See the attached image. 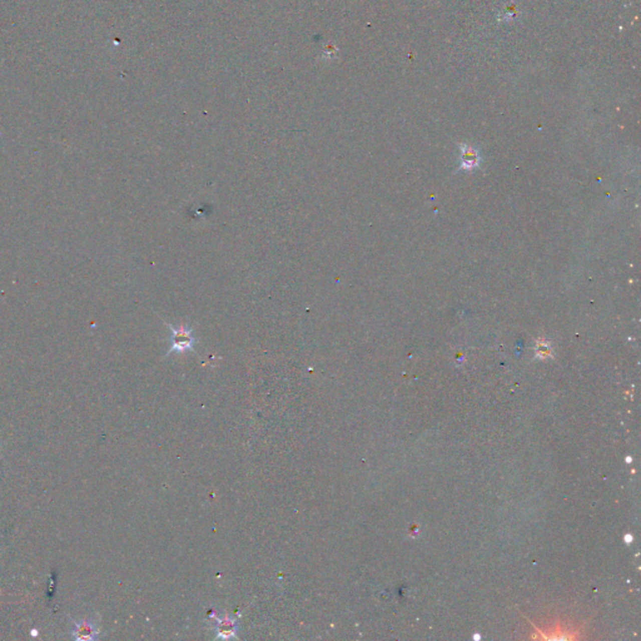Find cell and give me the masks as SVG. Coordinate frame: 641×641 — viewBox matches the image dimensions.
I'll return each mask as SVG.
<instances>
[{"instance_id":"cell-1","label":"cell","mask_w":641,"mask_h":641,"mask_svg":"<svg viewBox=\"0 0 641 641\" xmlns=\"http://www.w3.org/2000/svg\"><path fill=\"white\" fill-rule=\"evenodd\" d=\"M168 328L170 330V350L168 351L167 356L170 353H180L185 351H194L195 343L198 342L197 338L193 336V328L188 325L182 326H173L170 323H165Z\"/></svg>"},{"instance_id":"cell-2","label":"cell","mask_w":641,"mask_h":641,"mask_svg":"<svg viewBox=\"0 0 641 641\" xmlns=\"http://www.w3.org/2000/svg\"><path fill=\"white\" fill-rule=\"evenodd\" d=\"M98 636H99V628L92 621L82 620L74 622V628L72 630V637L74 640L92 641L98 638Z\"/></svg>"},{"instance_id":"cell-3","label":"cell","mask_w":641,"mask_h":641,"mask_svg":"<svg viewBox=\"0 0 641 641\" xmlns=\"http://www.w3.org/2000/svg\"><path fill=\"white\" fill-rule=\"evenodd\" d=\"M217 631L219 637H223V638L232 637V636L235 633L234 621L229 620V618H222V620H218Z\"/></svg>"},{"instance_id":"cell-4","label":"cell","mask_w":641,"mask_h":641,"mask_svg":"<svg viewBox=\"0 0 641 641\" xmlns=\"http://www.w3.org/2000/svg\"><path fill=\"white\" fill-rule=\"evenodd\" d=\"M477 154L472 149H466L462 154V164L463 167L471 168L475 164H477Z\"/></svg>"},{"instance_id":"cell-5","label":"cell","mask_w":641,"mask_h":641,"mask_svg":"<svg viewBox=\"0 0 641 641\" xmlns=\"http://www.w3.org/2000/svg\"><path fill=\"white\" fill-rule=\"evenodd\" d=\"M32 635H33V636H37V635H38L37 630H32Z\"/></svg>"}]
</instances>
